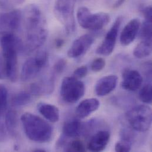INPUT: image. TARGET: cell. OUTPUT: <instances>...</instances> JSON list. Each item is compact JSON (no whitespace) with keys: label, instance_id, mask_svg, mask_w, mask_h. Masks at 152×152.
<instances>
[{"label":"cell","instance_id":"obj_1","mask_svg":"<svg viewBox=\"0 0 152 152\" xmlns=\"http://www.w3.org/2000/svg\"><path fill=\"white\" fill-rule=\"evenodd\" d=\"M26 39L24 49L32 52L41 47L48 37L46 21L42 11L36 5L30 4L24 9Z\"/></svg>","mask_w":152,"mask_h":152},{"label":"cell","instance_id":"obj_2","mask_svg":"<svg viewBox=\"0 0 152 152\" xmlns=\"http://www.w3.org/2000/svg\"><path fill=\"white\" fill-rule=\"evenodd\" d=\"M0 45L6 79L15 82L18 77V54L24 49V45L18 37L10 34L0 39Z\"/></svg>","mask_w":152,"mask_h":152},{"label":"cell","instance_id":"obj_3","mask_svg":"<svg viewBox=\"0 0 152 152\" xmlns=\"http://www.w3.org/2000/svg\"><path fill=\"white\" fill-rule=\"evenodd\" d=\"M21 121L26 136L36 143H47L52 137L53 128L46 121L30 113H25Z\"/></svg>","mask_w":152,"mask_h":152},{"label":"cell","instance_id":"obj_4","mask_svg":"<svg viewBox=\"0 0 152 152\" xmlns=\"http://www.w3.org/2000/svg\"><path fill=\"white\" fill-rule=\"evenodd\" d=\"M126 118L134 130L145 132L150 129L152 124L151 108L147 105L136 106L126 113Z\"/></svg>","mask_w":152,"mask_h":152},{"label":"cell","instance_id":"obj_5","mask_svg":"<svg viewBox=\"0 0 152 152\" xmlns=\"http://www.w3.org/2000/svg\"><path fill=\"white\" fill-rule=\"evenodd\" d=\"M76 0H56L54 13L68 34L75 32L76 23L74 10Z\"/></svg>","mask_w":152,"mask_h":152},{"label":"cell","instance_id":"obj_6","mask_svg":"<svg viewBox=\"0 0 152 152\" xmlns=\"http://www.w3.org/2000/svg\"><path fill=\"white\" fill-rule=\"evenodd\" d=\"M79 25L85 29L97 31L102 29L110 22V17L105 12L92 14L85 7H80L76 14Z\"/></svg>","mask_w":152,"mask_h":152},{"label":"cell","instance_id":"obj_7","mask_svg":"<svg viewBox=\"0 0 152 152\" xmlns=\"http://www.w3.org/2000/svg\"><path fill=\"white\" fill-rule=\"evenodd\" d=\"M60 93L65 102L74 104L83 96L85 85L75 76L65 77L62 82Z\"/></svg>","mask_w":152,"mask_h":152},{"label":"cell","instance_id":"obj_8","mask_svg":"<svg viewBox=\"0 0 152 152\" xmlns=\"http://www.w3.org/2000/svg\"><path fill=\"white\" fill-rule=\"evenodd\" d=\"M48 59V53L45 51L40 52L35 56L28 59L22 67L21 80L26 82L36 77L46 67Z\"/></svg>","mask_w":152,"mask_h":152},{"label":"cell","instance_id":"obj_9","mask_svg":"<svg viewBox=\"0 0 152 152\" xmlns=\"http://www.w3.org/2000/svg\"><path fill=\"white\" fill-rule=\"evenodd\" d=\"M23 18L19 10H12L0 15V39L4 36L14 34L20 27Z\"/></svg>","mask_w":152,"mask_h":152},{"label":"cell","instance_id":"obj_10","mask_svg":"<svg viewBox=\"0 0 152 152\" xmlns=\"http://www.w3.org/2000/svg\"><path fill=\"white\" fill-rule=\"evenodd\" d=\"M123 18L118 17L110 30L107 33L104 40L102 43L98 46L96 50V53L98 55L102 56H109L110 55L115 48L119 28L121 24Z\"/></svg>","mask_w":152,"mask_h":152},{"label":"cell","instance_id":"obj_11","mask_svg":"<svg viewBox=\"0 0 152 152\" xmlns=\"http://www.w3.org/2000/svg\"><path fill=\"white\" fill-rule=\"evenodd\" d=\"M94 38L90 34H83L76 39L68 51V56L71 58H78L84 55L91 48Z\"/></svg>","mask_w":152,"mask_h":152},{"label":"cell","instance_id":"obj_12","mask_svg":"<svg viewBox=\"0 0 152 152\" xmlns=\"http://www.w3.org/2000/svg\"><path fill=\"white\" fill-rule=\"evenodd\" d=\"M143 83V77L136 70L127 69L123 74V88L129 91H135L139 89Z\"/></svg>","mask_w":152,"mask_h":152},{"label":"cell","instance_id":"obj_13","mask_svg":"<svg viewBox=\"0 0 152 152\" xmlns=\"http://www.w3.org/2000/svg\"><path fill=\"white\" fill-rule=\"evenodd\" d=\"M141 23L139 19L131 20L124 27L120 35V43L123 46L130 45L136 39L140 28Z\"/></svg>","mask_w":152,"mask_h":152},{"label":"cell","instance_id":"obj_14","mask_svg":"<svg viewBox=\"0 0 152 152\" xmlns=\"http://www.w3.org/2000/svg\"><path fill=\"white\" fill-rule=\"evenodd\" d=\"M118 77L110 75L99 79L95 86V94L99 96H105L111 93L117 86Z\"/></svg>","mask_w":152,"mask_h":152},{"label":"cell","instance_id":"obj_15","mask_svg":"<svg viewBox=\"0 0 152 152\" xmlns=\"http://www.w3.org/2000/svg\"><path fill=\"white\" fill-rule=\"evenodd\" d=\"M110 134L106 130H101L96 133L90 139L88 149L91 152H101L109 143Z\"/></svg>","mask_w":152,"mask_h":152},{"label":"cell","instance_id":"obj_16","mask_svg":"<svg viewBox=\"0 0 152 152\" xmlns=\"http://www.w3.org/2000/svg\"><path fill=\"white\" fill-rule=\"evenodd\" d=\"M62 132L64 137H78L85 134V124H82L76 119L68 120L64 124Z\"/></svg>","mask_w":152,"mask_h":152},{"label":"cell","instance_id":"obj_17","mask_svg":"<svg viewBox=\"0 0 152 152\" xmlns=\"http://www.w3.org/2000/svg\"><path fill=\"white\" fill-rule=\"evenodd\" d=\"M100 105L99 101L94 98H87L81 101L77 106L76 114L77 117L84 118L96 111Z\"/></svg>","mask_w":152,"mask_h":152},{"label":"cell","instance_id":"obj_18","mask_svg":"<svg viewBox=\"0 0 152 152\" xmlns=\"http://www.w3.org/2000/svg\"><path fill=\"white\" fill-rule=\"evenodd\" d=\"M37 110L47 120L51 123H56L59 120V108L52 104L45 102L39 103Z\"/></svg>","mask_w":152,"mask_h":152},{"label":"cell","instance_id":"obj_19","mask_svg":"<svg viewBox=\"0 0 152 152\" xmlns=\"http://www.w3.org/2000/svg\"><path fill=\"white\" fill-rule=\"evenodd\" d=\"M152 53V40H143L135 48L134 56L138 59H143L149 56Z\"/></svg>","mask_w":152,"mask_h":152},{"label":"cell","instance_id":"obj_20","mask_svg":"<svg viewBox=\"0 0 152 152\" xmlns=\"http://www.w3.org/2000/svg\"><path fill=\"white\" fill-rule=\"evenodd\" d=\"M31 95L26 91L15 94L12 98V104L15 107H21L28 104L31 101Z\"/></svg>","mask_w":152,"mask_h":152},{"label":"cell","instance_id":"obj_21","mask_svg":"<svg viewBox=\"0 0 152 152\" xmlns=\"http://www.w3.org/2000/svg\"><path fill=\"white\" fill-rule=\"evenodd\" d=\"M5 124L8 133L11 135L14 134L17 125V115L14 111L10 110L7 113L5 118Z\"/></svg>","mask_w":152,"mask_h":152},{"label":"cell","instance_id":"obj_22","mask_svg":"<svg viewBox=\"0 0 152 152\" xmlns=\"http://www.w3.org/2000/svg\"><path fill=\"white\" fill-rule=\"evenodd\" d=\"M152 87L151 83H148L143 86L139 92V98L145 104H150L152 100Z\"/></svg>","mask_w":152,"mask_h":152},{"label":"cell","instance_id":"obj_23","mask_svg":"<svg viewBox=\"0 0 152 152\" xmlns=\"http://www.w3.org/2000/svg\"><path fill=\"white\" fill-rule=\"evenodd\" d=\"M140 37L143 40H152V21L145 20L140 29Z\"/></svg>","mask_w":152,"mask_h":152},{"label":"cell","instance_id":"obj_24","mask_svg":"<svg viewBox=\"0 0 152 152\" xmlns=\"http://www.w3.org/2000/svg\"><path fill=\"white\" fill-rule=\"evenodd\" d=\"M8 102V90L7 88L0 85V114L3 113L7 108Z\"/></svg>","mask_w":152,"mask_h":152},{"label":"cell","instance_id":"obj_25","mask_svg":"<svg viewBox=\"0 0 152 152\" xmlns=\"http://www.w3.org/2000/svg\"><path fill=\"white\" fill-rule=\"evenodd\" d=\"M65 151L66 152H85V148L82 141L75 140L67 145Z\"/></svg>","mask_w":152,"mask_h":152},{"label":"cell","instance_id":"obj_26","mask_svg":"<svg viewBox=\"0 0 152 152\" xmlns=\"http://www.w3.org/2000/svg\"><path fill=\"white\" fill-rule=\"evenodd\" d=\"M132 149V141L123 139L118 142L115 146V151L117 152H130Z\"/></svg>","mask_w":152,"mask_h":152},{"label":"cell","instance_id":"obj_27","mask_svg":"<svg viewBox=\"0 0 152 152\" xmlns=\"http://www.w3.org/2000/svg\"><path fill=\"white\" fill-rule=\"evenodd\" d=\"M105 66V61L103 58H99L95 59L92 63L91 68L94 72H100Z\"/></svg>","mask_w":152,"mask_h":152},{"label":"cell","instance_id":"obj_28","mask_svg":"<svg viewBox=\"0 0 152 152\" xmlns=\"http://www.w3.org/2000/svg\"><path fill=\"white\" fill-rule=\"evenodd\" d=\"M66 66V62L64 59L58 60L53 66V72L55 74H61L63 72Z\"/></svg>","mask_w":152,"mask_h":152},{"label":"cell","instance_id":"obj_29","mask_svg":"<svg viewBox=\"0 0 152 152\" xmlns=\"http://www.w3.org/2000/svg\"><path fill=\"white\" fill-rule=\"evenodd\" d=\"M88 68L86 66H82L78 68H77L76 70L74 72V76L76 78H82L85 76H86L88 74Z\"/></svg>","mask_w":152,"mask_h":152},{"label":"cell","instance_id":"obj_30","mask_svg":"<svg viewBox=\"0 0 152 152\" xmlns=\"http://www.w3.org/2000/svg\"><path fill=\"white\" fill-rule=\"evenodd\" d=\"M141 11L145 20L152 21V8L151 5L143 7Z\"/></svg>","mask_w":152,"mask_h":152},{"label":"cell","instance_id":"obj_31","mask_svg":"<svg viewBox=\"0 0 152 152\" xmlns=\"http://www.w3.org/2000/svg\"><path fill=\"white\" fill-rule=\"evenodd\" d=\"M6 79L5 66L1 55L0 54V79Z\"/></svg>","mask_w":152,"mask_h":152},{"label":"cell","instance_id":"obj_32","mask_svg":"<svg viewBox=\"0 0 152 152\" xmlns=\"http://www.w3.org/2000/svg\"><path fill=\"white\" fill-rule=\"evenodd\" d=\"M64 40L62 39H58L55 41V46L57 48H61L64 44Z\"/></svg>","mask_w":152,"mask_h":152},{"label":"cell","instance_id":"obj_33","mask_svg":"<svg viewBox=\"0 0 152 152\" xmlns=\"http://www.w3.org/2000/svg\"><path fill=\"white\" fill-rule=\"evenodd\" d=\"M126 1V0H117L116 2H115V4L113 5V8H119L120 6H121Z\"/></svg>","mask_w":152,"mask_h":152},{"label":"cell","instance_id":"obj_34","mask_svg":"<svg viewBox=\"0 0 152 152\" xmlns=\"http://www.w3.org/2000/svg\"><path fill=\"white\" fill-rule=\"evenodd\" d=\"M12 1L14 4H16L19 5V4H23V3L25 1V0H12Z\"/></svg>","mask_w":152,"mask_h":152},{"label":"cell","instance_id":"obj_35","mask_svg":"<svg viewBox=\"0 0 152 152\" xmlns=\"http://www.w3.org/2000/svg\"><path fill=\"white\" fill-rule=\"evenodd\" d=\"M34 152H46V151L43 150V149H36L34 151Z\"/></svg>","mask_w":152,"mask_h":152}]
</instances>
